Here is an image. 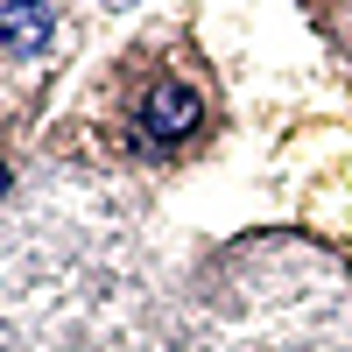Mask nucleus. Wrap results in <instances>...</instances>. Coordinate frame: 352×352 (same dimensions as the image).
Masks as SVG:
<instances>
[{
    "instance_id": "f257e3e1",
    "label": "nucleus",
    "mask_w": 352,
    "mask_h": 352,
    "mask_svg": "<svg viewBox=\"0 0 352 352\" xmlns=\"http://www.w3.org/2000/svg\"><path fill=\"white\" fill-rule=\"evenodd\" d=\"M0 43L14 56H36L50 43V8L43 0H8V8H0Z\"/></svg>"
},
{
    "instance_id": "f03ea898",
    "label": "nucleus",
    "mask_w": 352,
    "mask_h": 352,
    "mask_svg": "<svg viewBox=\"0 0 352 352\" xmlns=\"http://www.w3.org/2000/svg\"><path fill=\"white\" fill-rule=\"evenodd\" d=\"M190 127H197V92L162 85V92L148 99V134H155V141H184Z\"/></svg>"
},
{
    "instance_id": "7ed1b4c3",
    "label": "nucleus",
    "mask_w": 352,
    "mask_h": 352,
    "mask_svg": "<svg viewBox=\"0 0 352 352\" xmlns=\"http://www.w3.org/2000/svg\"><path fill=\"white\" fill-rule=\"evenodd\" d=\"M0 190H8V169H0Z\"/></svg>"
}]
</instances>
